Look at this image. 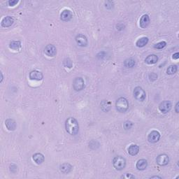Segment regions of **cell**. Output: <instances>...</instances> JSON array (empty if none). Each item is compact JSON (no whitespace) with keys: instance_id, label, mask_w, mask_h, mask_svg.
Wrapping results in <instances>:
<instances>
[{"instance_id":"obj_17","label":"cell","mask_w":179,"mask_h":179,"mask_svg":"<svg viewBox=\"0 0 179 179\" xmlns=\"http://www.w3.org/2000/svg\"><path fill=\"white\" fill-rule=\"evenodd\" d=\"M32 158H33V160H34V161L37 164H42L45 160V158H44V156H43V155L41 154V153H35L34 155H33Z\"/></svg>"},{"instance_id":"obj_16","label":"cell","mask_w":179,"mask_h":179,"mask_svg":"<svg viewBox=\"0 0 179 179\" xmlns=\"http://www.w3.org/2000/svg\"><path fill=\"white\" fill-rule=\"evenodd\" d=\"M5 125L6 128L10 131H14L16 128V122L11 118H9L5 121Z\"/></svg>"},{"instance_id":"obj_30","label":"cell","mask_w":179,"mask_h":179,"mask_svg":"<svg viewBox=\"0 0 179 179\" xmlns=\"http://www.w3.org/2000/svg\"><path fill=\"white\" fill-rule=\"evenodd\" d=\"M18 3V0H9V1H8L9 5V6H15V5L17 4Z\"/></svg>"},{"instance_id":"obj_18","label":"cell","mask_w":179,"mask_h":179,"mask_svg":"<svg viewBox=\"0 0 179 179\" xmlns=\"http://www.w3.org/2000/svg\"><path fill=\"white\" fill-rule=\"evenodd\" d=\"M73 167L69 163H64L60 165V169L63 173H69L72 170Z\"/></svg>"},{"instance_id":"obj_26","label":"cell","mask_w":179,"mask_h":179,"mask_svg":"<svg viewBox=\"0 0 179 179\" xmlns=\"http://www.w3.org/2000/svg\"><path fill=\"white\" fill-rule=\"evenodd\" d=\"M63 65L65 66V67H67V68H72V60H71L69 58H66V59L64 60L63 61Z\"/></svg>"},{"instance_id":"obj_15","label":"cell","mask_w":179,"mask_h":179,"mask_svg":"<svg viewBox=\"0 0 179 179\" xmlns=\"http://www.w3.org/2000/svg\"><path fill=\"white\" fill-rule=\"evenodd\" d=\"M147 166H148V162L146 160H145V159H141V160H138L136 164V169L139 171L145 170V169L147 168Z\"/></svg>"},{"instance_id":"obj_7","label":"cell","mask_w":179,"mask_h":179,"mask_svg":"<svg viewBox=\"0 0 179 179\" xmlns=\"http://www.w3.org/2000/svg\"><path fill=\"white\" fill-rule=\"evenodd\" d=\"M156 162L160 166H166L169 162V156L167 154L159 155L156 158Z\"/></svg>"},{"instance_id":"obj_14","label":"cell","mask_w":179,"mask_h":179,"mask_svg":"<svg viewBox=\"0 0 179 179\" xmlns=\"http://www.w3.org/2000/svg\"><path fill=\"white\" fill-rule=\"evenodd\" d=\"M14 20L13 18L11 16H6V17L4 18L3 20L1 21V26L3 27H11L13 24Z\"/></svg>"},{"instance_id":"obj_25","label":"cell","mask_w":179,"mask_h":179,"mask_svg":"<svg viewBox=\"0 0 179 179\" xmlns=\"http://www.w3.org/2000/svg\"><path fill=\"white\" fill-rule=\"evenodd\" d=\"M177 70H178V67L176 65H170L167 69V74L169 75H172L176 74Z\"/></svg>"},{"instance_id":"obj_13","label":"cell","mask_w":179,"mask_h":179,"mask_svg":"<svg viewBox=\"0 0 179 179\" xmlns=\"http://www.w3.org/2000/svg\"><path fill=\"white\" fill-rule=\"evenodd\" d=\"M139 24H140V27H141V28L143 29L146 28L150 24L149 16L147 15V14H145V15L142 16V17L141 18Z\"/></svg>"},{"instance_id":"obj_8","label":"cell","mask_w":179,"mask_h":179,"mask_svg":"<svg viewBox=\"0 0 179 179\" xmlns=\"http://www.w3.org/2000/svg\"><path fill=\"white\" fill-rule=\"evenodd\" d=\"M44 53L46 55L49 57H54L57 54V49L54 45L48 44L45 47Z\"/></svg>"},{"instance_id":"obj_10","label":"cell","mask_w":179,"mask_h":179,"mask_svg":"<svg viewBox=\"0 0 179 179\" xmlns=\"http://www.w3.org/2000/svg\"><path fill=\"white\" fill-rule=\"evenodd\" d=\"M76 43H78V45L81 47H85L87 45V37L83 34H78L75 38Z\"/></svg>"},{"instance_id":"obj_4","label":"cell","mask_w":179,"mask_h":179,"mask_svg":"<svg viewBox=\"0 0 179 179\" xmlns=\"http://www.w3.org/2000/svg\"><path fill=\"white\" fill-rule=\"evenodd\" d=\"M134 97L137 101L143 102L146 99V94L142 87H136L134 90Z\"/></svg>"},{"instance_id":"obj_6","label":"cell","mask_w":179,"mask_h":179,"mask_svg":"<svg viewBox=\"0 0 179 179\" xmlns=\"http://www.w3.org/2000/svg\"><path fill=\"white\" fill-rule=\"evenodd\" d=\"M171 104L170 101H168V100H165V101L162 102L159 105V109L161 111L162 114H167L168 112H169L171 109Z\"/></svg>"},{"instance_id":"obj_19","label":"cell","mask_w":179,"mask_h":179,"mask_svg":"<svg viewBox=\"0 0 179 179\" xmlns=\"http://www.w3.org/2000/svg\"><path fill=\"white\" fill-rule=\"evenodd\" d=\"M158 57L156 55H150L146 58L145 62L148 65H153V64L156 63L158 62Z\"/></svg>"},{"instance_id":"obj_21","label":"cell","mask_w":179,"mask_h":179,"mask_svg":"<svg viewBox=\"0 0 179 179\" xmlns=\"http://www.w3.org/2000/svg\"><path fill=\"white\" fill-rule=\"evenodd\" d=\"M148 43V38L146 37V36H143V37L140 38L139 39L137 40L136 41V46L139 47V48H142V47H144L147 43Z\"/></svg>"},{"instance_id":"obj_27","label":"cell","mask_w":179,"mask_h":179,"mask_svg":"<svg viewBox=\"0 0 179 179\" xmlns=\"http://www.w3.org/2000/svg\"><path fill=\"white\" fill-rule=\"evenodd\" d=\"M166 45H167V43H166L165 41H160L154 45V48L157 49H162L164 48Z\"/></svg>"},{"instance_id":"obj_22","label":"cell","mask_w":179,"mask_h":179,"mask_svg":"<svg viewBox=\"0 0 179 179\" xmlns=\"http://www.w3.org/2000/svg\"><path fill=\"white\" fill-rule=\"evenodd\" d=\"M102 111L104 112H108L111 109V102L107 101V100H103L100 104Z\"/></svg>"},{"instance_id":"obj_33","label":"cell","mask_w":179,"mask_h":179,"mask_svg":"<svg viewBox=\"0 0 179 179\" xmlns=\"http://www.w3.org/2000/svg\"><path fill=\"white\" fill-rule=\"evenodd\" d=\"M151 178H162V177H160V176H152L151 177Z\"/></svg>"},{"instance_id":"obj_23","label":"cell","mask_w":179,"mask_h":179,"mask_svg":"<svg viewBox=\"0 0 179 179\" xmlns=\"http://www.w3.org/2000/svg\"><path fill=\"white\" fill-rule=\"evenodd\" d=\"M135 65H136V61H135L134 59H133L131 58L125 60V62H124V65H125V67H127V68H132V67H134Z\"/></svg>"},{"instance_id":"obj_31","label":"cell","mask_w":179,"mask_h":179,"mask_svg":"<svg viewBox=\"0 0 179 179\" xmlns=\"http://www.w3.org/2000/svg\"><path fill=\"white\" fill-rule=\"evenodd\" d=\"M172 58H173V60H178L179 58V53H176L173 54Z\"/></svg>"},{"instance_id":"obj_2","label":"cell","mask_w":179,"mask_h":179,"mask_svg":"<svg viewBox=\"0 0 179 179\" xmlns=\"http://www.w3.org/2000/svg\"><path fill=\"white\" fill-rule=\"evenodd\" d=\"M116 110L120 113H125L129 108V102L125 97H120L116 102Z\"/></svg>"},{"instance_id":"obj_28","label":"cell","mask_w":179,"mask_h":179,"mask_svg":"<svg viewBox=\"0 0 179 179\" xmlns=\"http://www.w3.org/2000/svg\"><path fill=\"white\" fill-rule=\"evenodd\" d=\"M132 127H133L132 122L129 121V120L125 121V123H124V128H125V129H126V130H128V129H130Z\"/></svg>"},{"instance_id":"obj_3","label":"cell","mask_w":179,"mask_h":179,"mask_svg":"<svg viewBox=\"0 0 179 179\" xmlns=\"http://www.w3.org/2000/svg\"><path fill=\"white\" fill-rule=\"evenodd\" d=\"M113 165L115 169L118 171H121L124 169L126 166L125 159L122 156H116L113 160Z\"/></svg>"},{"instance_id":"obj_1","label":"cell","mask_w":179,"mask_h":179,"mask_svg":"<svg viewBox=\"0 0 179 179\" xmlns=\"http://www.w3.org/2000/svg\"><path fill=\"white\" fill-rule=\"evenodd\" d=\"M66 131L71 135H76L79 131L78 121L74 118H69L65 121Z\"/></svg>"},{"instance_id":"obj_20","label":"cell","mask_w":179,"mask_h":179,"mask_svg":"<svg viewBox=\"0 0 179 179\" xmlns=\"http://www.w3.org/2000/svg\"><path fill=\"white\" fill-rule=\"evenodd\" d=\"M139 152V147L137 145L132 144L128 148V153L130 155L134 156V155H137Z\"/></svg>"},{"instance_id":"obj_12","label":"cell","mask_w":179,"mask_h":179,"mask_svg":"<svg viewBox=\"0 0 179 179\" xmlns=\"http://www.w3.org/2000/svg\"><path fill=\"white\" fill-rule=\"evenodd\" d=\"M73 17L72 13L69 10H64L63 12L61 13V15H60V18H61L62 21L68 22L72 19Z\"/></svg>"},{"instance_id":"obj_29","label":"cell","mask_w":179,"mask_h":179,"mask_svg":"<svg viewBox=\"0 0 179 179\" xmlns=\"http://www.w3.org/2000/svg\"><path fill=\"white\" fill-rule=\"evenodd\" d=\"M121 178H135V176L131 175V173H125V174L122 175V176L120 177Z\"/></svg>"},{"instance_id":"obj_24","label":"cell","mask_w":179,"mask_h":179,"mask_svg":"<svg viewBox=\"0 0 179 179\" xmlns=\"http://www.w3.org/2000/svg\"><path fill=\"white\" fill-rule=\"evenodd\" d=\"M9 48L13 50H18L21 48V43L19 41H12L9 44Z\"/></svg>"},{"instance_id":"obj_11","label":"cell","mask_w":179,"mask_h":179,"mask_svg":"<svg viewBox=\"0 0 179 179\" xmlns=\"http://www.w3.org/2000/svg\"><path fill=\"white\" fill-rule=\"evenodd\" d=\"M43 74H42L41 72H39V71H36V70H34L32 71L30 73V78L31 80H34V81H41L42 79H43Z\"/></svg>"},{"instance_id":"obj_9","label":"cell","mask_w":179,"mask_h":179,"mask_svg":"<svg viewBox=\"0 0 179 179\" xmlns=\"http://www.w3.org/2000/svg\"><path fill=\"white\" fill-rule=\"evenodd\" d=\"M160 139V132L156 130H153L148 136V140L151 143H156Z\"/></svg>"},{"instance_id":"obj_5","label":"cell","mask_w":179,"mask_h":179,"mask_svg":"<svg viewBox=\"0 0 179 179\" xmlns=\"http://www.w3.org/2000/svg\"><path fill=\"white\" fill-rule=\"evenodd\" d=\"M85 87V82L81 77L76 78L73 81V87L76 91H81Z\"/></svg>"},{"instance_id":"obj_32","label":"cell","mask_w":179,"mask_h":179,"mask_svg":"<svg viewBox=\"0 0 179 179\" xmlns=\"http://www.w3.org/2000/svg\"><path fill=\"white\" fill-rule=\"evenodd\" d=\"M178 106H179V103L178 102H177L176 104V107H175V111H176V113H178Z\"/></svg>"}]
</instances>
